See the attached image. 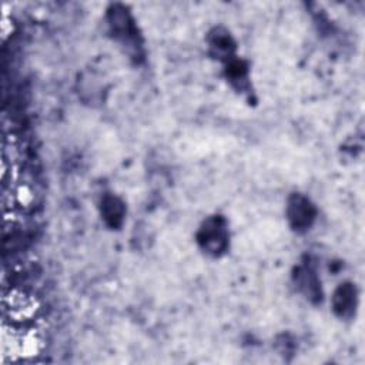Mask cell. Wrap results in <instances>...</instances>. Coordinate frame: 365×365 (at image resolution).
I'll use <instances>...</instances> for the list:
<instances>
[{
	"mask_svg": "<svg viewBox=\"0 0 365 365\" xmlns=\"http://www.w3.org/2000/svg\"><path fill=\"white\" fill-rule=\"evenodd\" d=\"M6 309L10 311V317L16 321H30L36 317L38 307L31 295L23 292H11V298L6 305Z\"/></svg>",
	"mask_w": 365,
	"mask_h": 365,
	"instance_id": "6da1fadb",
	"label": "cell"
}]
</instances>
